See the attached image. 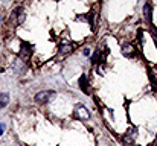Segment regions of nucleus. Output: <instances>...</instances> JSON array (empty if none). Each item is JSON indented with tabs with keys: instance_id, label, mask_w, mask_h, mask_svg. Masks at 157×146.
Listing matches in <instances>:
<instances>
[{
	"instance_id": "nucleus-5",
	"label": "nucleus",
	"mask_w": 157,
	"mask_h": 146,
	"mask_svg": "<svg viewBox=\"0 0 157 146\" xmlns=\"http://www.w3.org/2000/svg\"><path fill=\"white\" fill-rule=\"evenodd\" d=\"M136 128H131V129H128V133H127V136H125V140L127 142H134V139H136Z\"/></svg>"
},
{
	"instance_id": "nucleus-1",
	"label": "nucleus",
	"mask_w": 157,
	"mask_h": 146,
	"mask_svg": "<svg viewBox=\"0 0 157 146\" xmlns=\"http://www.w3.org/2000/svg\"><path fill=\"white\" fill-rule=\"evenodd\" d=\"M73 113H75V117H76V119H79V120H89V119H90V111H89V110H87V107H86V105H82V103L75 105Z\"/></svg>"
},
{
	"instance_id": "nucleus-9",
	"label": "nucleus",
	"mask_w": 157,
	"mask_h": 146,
	"mask_svg": "<svg viewBox=\"0 0 157 146\" xmlns=\"http://www.w3.org/2000/svg\"><path fill=\"white\" fill-rule=\"evenodd\" d=\"M3 131H5V125H3V123H0V136L3 134Z\"/></svg>"
},
{
	"instance_id": "nucleus-10",
	"label": "nucleus",
	"mask_w": 157,
	"mask_h": 146,
	"mask_svg": "<svg viewBox=\"0 0 157 146\" xmlns=\"http://www.w3.org/2000/svg\"><path fill=\"white\" fill-rule=\"evenodd\" d=\"M0 21H2V17H0Z\"/></svg>"
},
{
	"instance_id": "nucleus-11",
	"label": "nucleus",
	"mask_w": 157,
	"mask_h": 146,
	"mask_svg": "<svg viewBox=\"0 0 157 146\" xmlns=\"http://www.w3.org/2000/svg\"><path fill=\"white\" fill-rule=\"evenodd\" d=\"M3 2H6V0H3Z\"/></svg>"
},
{
	"instance_id": "nucleus-2",
	"label": "nucleus",
	"mask_w": 157,
	"mask_h": 146,
	"mask_svg": "<svg viewBox=\"0 0 157 146\" xmlns=\"http://www.w3.org/2000/svg\"><path fill=\"white\" fill-rule=\"evenodd\" d=\"M52 96H55V93L51 92V90H46V92H40V93H37L35 95V102H38V103H48Z\"/></svg>"
},
{
	"instance_id": "nucleus-3",
	"label": "nucleus",
	"mask_w": 157,
	"mask_h": 146,
	"mask_svg": "<svg viewBox=\"0 0 157 146\" xmlns=\"http://www.w3.org/2000/svg\"><path fill=\"white\" fill-rule=\"evenodd\" d=\"M31 50H32V49L25 43V44H23V47H21V50H20V58H21V59H28V58H29V55H31Z\"/></svg>"
},
{
	"instance_id": "nucleus-7",
	"label": "nucleus",
	"mask_w": 157,
	"mask_h": 146,
	"mask_svg": "<svg viewBox=\"0 0 157 146\" xmlns=\"http://www.w3.org/2000/svg\"><path fill=\"white\" fill-rule=\"evenodd\" d=\"M73 50V44L72 43H69V44H63L61 46V49H59V53H69V52H72Z\"/></svg>"
},
{
	"instance_id": "nucleus-6",
	"label": "nucleus",
	"mask_w": 157,
	"mask_h": 146,
	"mask_svg": "<svg viewBox=\"0 0 157 146\" xmlns=\"http://www.w3.org/2000/svg\"><path fill=\"white\" fill-rule=\"evenodd\" d=\"M9 102V95L8 93H0V110L5 108Z\"/></svg>"
},
{
	"instance_id": "nucleus-8",
	"label": "nucleus",
	"mask_w": 157,
	"mask_h": 146,
	"mask_svg": "<svg viewBox=\"0 0 157 146\" xmlns=\"http://www.w3.org/2000/svg\"><path fill=\"white\" fill-rule=\"evenodd\" d=\"M144 14H145V18L148 21H151V6L150 5H145L144 6Z\"/></svg>"
},
{
	"instance_id": "nucleus-4",
	"label": "nucleus",
	"mask_w": 157,
	"mask_h": 146,
	"mask_svg": "<svg viewBox=\"0 0 157 146\" xmlns=\"http://www.w3.org/2000/svg\"><path fill=\"white\" fill-rule=\"evenodd\" d=\"M122 53H124L125 56H134V47H133L131 44H124Z\"/></svg>"
}]
</instances>
